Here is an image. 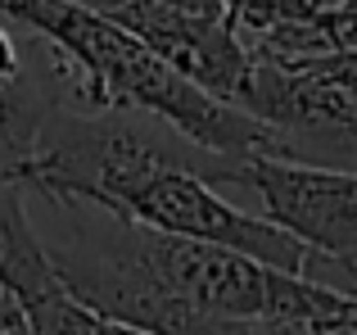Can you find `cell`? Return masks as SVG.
Returning <instances> with one entry per match:
<instances>
[{"label":"cell","mask_w":357,"mask_h":335,"mask_svg":"<svg viewBox=\"0 0 357 335\" xmlns=\"http://www.w3.org/2000/svg\"><path fill=\"white\" fill-rule=\"evenodd\" d=\"M199 335H357V331L303 327V322H208Z\"/></svg>","instance_id":"obj_9"},{"label":"cell","mask_w":357,"mask_h":335,"mask_svg":"<svg viewBox=\"0 0 357 335\" xmlns=\"http://www.w3.org/2000/svg\"><path fill=\"white\" fill-rule=\"evenodd\" d=\"M36 45H41V59L23 64L18 77L0 82V168L18 172V181H23L27 163L41 150L50 118L68 105V82H63L59 54L45 41Z\"/></svg>","instance_id":"obj_4"},{"label":"cell","mask_w":357,"mask_h":335,"mask_svg":"<svg viewBox=\"0 0 357 335\" xmlns=\"http://www.w3.org/2000/svg\"><path fill=\"white\" fill-rule=\"evenodd\" d=\"M276 68L307 73L312 82H321V87H335L340 96H353V100H357V50L321 54V59H303V64H276Z\"/></svg>","instance_id":"obj_8"},{"label":"cell","mask_w":357,"mask_h":335,"mask_svg":"<svg viewBox=\"0 0 357 335\" xmlns=\"http://www.w3.org/2000/svg\"><path fill=\"white\" fill-rule=\"evenodd\" d=\"M18 5V0H0V14H9V9H14Z\"/></svg>","instance_id":"obj_12"},{"label":"cell","mask_w":357,"mask_h":335,"mask_svg":"<svg viewBox=\"0 0 357 335\" xmlns=\"http://www.w3.org/2000/svg\"><path fill=\"white\" fill-rule=\"evenodd\" d=\"M236 186H253L262 218L312 254L307 276L357 263V172L258 154L236 163Z\"/></svg>","instance_id":"obj_3"},{"label":"cell","mask_w":357,"mask_h":335,"mask_svg":"<svg viewBox=\"0 0 357 335\" xmlns=\"http://www.w3.org/2000/svg\"><path fill=\"white\" fill-rule=\"evenodd\" d=\"M321 272H340V276H344V285H340V290L357 295V263H349V267H317V272L307 276V281H317V276H321Z\"/></svg>","instance_id":"obj_11"},{"label":"cell","mask_w":357,"mask_h":335,"mask_svg":"<svg viewBox=\"0 0 357 335\" xmlns=\"http://www.w3.org/2000/svg\"><path fill=\"white\" fill-rule=\"evenodd\" d=\"M23 181H0V295L14 304H36L59 290L50 249L27 222Z\"/></svg>","instance_id":"obj_5"},{"label":"cell","mask_w":357,"mask_h":335,"mask_svg":"<svg viewBox=\"0 0 357 335\" xmlns=\"http://www.w3.org/2000/svg\"><path fill=\"white\" fill-rule=\"evenodd\" d=\"M5 18L23 23L36 41L59 54L68 109H122L158 118L190 145L231 163L276 154V141L262 123L176 77L145 41H136L114 18L73 0H18Z\"/></svg>","instance_id":"obj_2"},{"label":"cell","mask_w":357,"mask_h":335,"mask_svg":"<svg viewBox=\"0 0 357 335\" xmlns=\"http://www.w3.org/2000/svg\"><path fill=\"white\" fill-rule=\"evenodd\" d=\"M23 64H27L23 45H18V41H14V32H9V27L0 23V82L18 77V73H23Z\"/></svg>","instance_id":"obj_10"},{"label":"cell","mask_w":357,"mask_h":335,"mask_svg":"<svg viewBox=\"0 0 357 335\" xmlns=\"http://www.w3.org/2000/svg\"><path fill=\"white\" fill-rule=\"evenodd\" d=\"M218 5H222V18H227L231 32H236L244 45H253L267 32H276V27L317 23V18L335 14V9L349 5V0H218Z\"/></svg>","instance_id":"obj_7"},{"label":"cell","mask_w":357,"mask_h":335,"mask_svg":"<svg viewBox=\"0 0 357 335\" xmlns=\"http://www.w3.org/2000/svg\"><path fill=\"white\" fill-rule=\"evenodd\" d=\"M0 335H149L127 322H114L105 313L77 304L68 290H54L36 304H14L0 295Z\"/></svg>","instance_id":"obj_6"},{"label":"cell","mask_w":357,"mask_h":335,"mask_svg":"<svg viewBox=\"0 0 357 335\" xmlns=\"http://www.w3.org/2000/svg\"><path fill=\"white\" fill-rule=\"evenodd\" d=\"M68 236L50 249L77 304L149 335H199L208 322H303L357 331V295L289 276L222 245L163 236L114 213L68 204Z\"/></svg>","instance_id":"obj_1"}]
</instances>
